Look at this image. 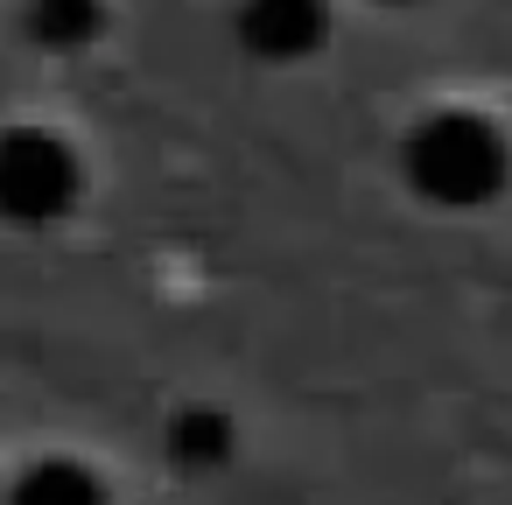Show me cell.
<instances>
[{"label": "cell", "mask_w": 512, "mask_h": 505, "mask_svg": "<svg viewBox=\"0 0 512 505\" xmlns=\"http://www.w3.org/2000/svg\"><path fill=\"white\" fill-rule=\"evenodd\" d=\"M239 43L260 64H302L330 43V0H246Z\"/></svg>", "instance_id": "3"}, {"label": "cell", "mask_w": 512, "mask_h": 505, "mask_svg": "<svg viewBox=\"0 0 512 505\" xmlns=\"http://www.w3.org/2000/svg\"><path fill=\"white\" fill-rule=\"evenodd\" d=\"M99 29H106L99 0H29V36L57 57H78L85 43H99Z\"/></svg>", "instance_id": "5"}, {"label": "cell", "mask_w": 512, "mask_h": 505, "mask_svg": "<svg viewBox=\"0 0 512 505\" xmlns=\"http://www.w3.org/2000/svg\"><path fill=\"white\" fill-rule=\"evenodd\" d=\"M239 449V428L225 407H183L169 414V463L176 470H218Z\"/></svg>", "instance_id": "4"}, {"label": "cell", "mask_w": 512, "mask_h": 505, "mask_svg": "<svg viewBox=\"0 0 512 505\" xmlns=\"http://www.w3.org/2000/svg\"><path fill=\"white\" fill-rule=\"evenodd\" d=\"M393 8H400V0H393Z\"/></svg>", "instance_id": "7"}, {"label": "cell", "mask_w": 512, "mask_h": 505, "mask_svg": "<svg viewBox=\"0 0 512 505\" xmlns=\"http://www.w3.org/2000/svg\"><path fill=\"white\" fill-rule=\"evenodd\" d=\"M78 204V155L50 127L0 134V218L8 225H57Z\"/></svg>", "instance_id": "2"}, {"label": "cell", "mask_w": 512, "mask_h": 505, "mask_svg": "<svg viewBox=\"0 0 512 505\" xmlns=\"http://www.w3.org/2000/svg\"><path fill=\"white\" fill-rule=\"evenodd\" d=\"M8 505H106V484H99L85 463L50 456V463H36V470L15 484V498H8Z\"/></svg>", "instance_id": "6"}, {"label": "cell", "mask_w": 512, "mask_h": 505, "mask_svg": "<svg viewBox=\"0 0 512 505\" xmlns=\"http://www.w3.org/2000/svg\"><path fill=\"white\" fill-rule=\"evenodd\" d=\"M400 169H407V183H414L428 204H442V211H477V204H491V197L505 190L512 148H505V134H498L484 113H428V120L407 134Z\"/></svg>", "instance_id": "1"}]
</instances>
